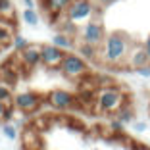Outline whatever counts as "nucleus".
<instances>
[{"label": "nucleus", "mask_w": 150, "mask_h": 150, "mask_svg": "<svg viewBox=\"0 0 150 150\" xmlns=\"http://www.w3.org/2000/svg\"><path fill=\"white\" fill-rule=\"evenodd\" d=\"M40 104H42V96L39 93H33V91L18 93L13 96V108L19 112H25V114H31V112L39 110Z\"/></svg>", "instance_id": "423d86ee"}, {"label": "nucleus", "mask_w": 150, "mask_h": 150, "mask_svg": "<svg viewBox=\"0 0 150 150\" xmlns=\"http://www.w3.org/2000/svg\"><path fill=\"white\" fill-rule=\"evenodd\" d=\"M12 39H13V33L0 29V46H6L8 42H12Z\"/></svg>", "instance_id": "4be33fe9"}, {"label": "nucleus", "mask_w": 150, "mask_h": 150, "mask_svg": "<svg viewBox=\"0 0 150 150\" xmlns=\"http://www.w3.org/2000/svg\"><path fill=\"white\" fill-rule=\"evenodd\" d=\"M110 129H114L115 133H123V129H125V125L121 123V121H117V119H114L110 123Z\"/></svg>", "instance_id": "b1692460"}, {"label": "nucleus", "mask_w": 150, "mask_h": 150, "mask_svg": "<svg viewBox=\"0 0 150 150\" xmlns=\"http://www.w3.org/2000/svg\"><path fill=\"white\" fill-rule=\"evenodd\" d=\"M94 150H96V148H94Z\"/></svg>", "instance_id": "2f4dec72"}, {"label": "nucleus", "mask_w": 150, "mask_h": 150, "mask_svg": "<svg viewBox=\"0 0 150 150\" xmlns=\"http://www.w3.org/2000/svg\"><path fill=\"white\" fill-rule=\"evenodd\" d=\"M27 46H29V42H27V39L23 35H19V33H16L13 35V39H12V48L16 50V52H21V50H25Z\"/></svg>", "instance_id": "a211bd4d"}, {"label": "nucleus", "mask_w": 150, "mask_h": 150, "mask_svg": "<svg viewBox=\"0 0 150 150\" xmlns=\"http://www.w3.org/2000/svg\"><path fill=\"white\" fill-rule=\"evenodd\" d=\"M19 60H21L27 67H37V66H40V46L29 44L25 50H21V52H19Z\"/></svg>", "instance_id": "9d476101"}, {"label": "nucleus", "mask_w": 150, "mask_h": 150, "mask_svg": "<svg viewBox=\"0 0 150 150\" xmlns=\"http://www.w3.org/2000/svg\"><path fill=\"white\" fill-rule=\"evenodd\" d=\"M21 18H23V21H25L29 27H37V25H39V13H37L35 10L25 8L23 13H21Z\"/></svg>", "instance_id": "f3484780"}, {"label": "nucleus", "mask_w": 150, "mask_h": 150, "mask_svg": "<svg viewBox=\"0 0 150 150\" xmlns=\"http://www.w3.org/2000/svg\"><path fill=\"white\" fill-rule=\"evenodd\" d=\"M52 44L54 46H58V48H62L64 52L69 48H73V39H71L69 35H66V33H56V35L52 37Z\"/></svg>", "instance_id": "ddd939ff"}, {"label": "nucleus", "mask_w": 150, "mask_h": 150, "mask_svg": "<svg viewBox=\"0 0 150 150\" xmlns=\"http://www.w3.org/2000/svg\"><path fill=\"white\" fill-rule=\"evenodd\" d=\"M23 146L27 150H40L42 148V141H40L39 133L35 129H25L23 131Z\"/></svg>", "instance_id": "f8f14e48"}, {"label": "nucleus", "mask_w": 150, "mask_h": 150, "mask_svg": "<svg viewBox=\"0 0 150 150\" xmlns=\"http://www.w3.org/2000/svg\"><path fill=\"white\" fill-rule=\"evenodd\" d=\"M2 135H4L8 141H16L19 133H18V127H16L13 123H4L2 125Z\"/></svg>", "instance_id": "aec40b11"}, {"label": "nucleus", "mask_w": 150, "mask_h": 150, "mask_svg": "<svg viewBox=\"0 0 150 150\" xmlns=\"http://www.w3.org/2000/svg\"><path fill=\"white\" fill-rule=\"evenodd\" d=\"M0 77H2L0 81H4V83H8L10 87L18 83V75H16V71L8 69V67H2V69H0Z\"/></svg>", "instance_id": "6ab92c4d"}, {"label": "nucleus", "mask_w": 150, "mask_h": 150, "mask_svg": "<svg viewBox=\"0 0 150 150\" xmlns=\"http://www.w3.org/2000/svg\"><path fill=\"white\" fill-rule=\"evenodd\" d=\"M79 33H81V40L87 44H93V46H100L104 42V39H106V31H104V27H102V23L98 19L87 21Z\"/></svg>", "instance_id": "39448f33"}, {"label": "nucleus", "mask_w": 150, "mask_h": 150, "mask_svg": "<svg viewBox=\"0 0 150 150\" xmlns=\"http://www.w3.org/2000/svg\"><path fill=\"white\" fill-rule=\"evenodd\" d=\"M139 75H142V77H150V66H144V67H139V69H135Z\"/></svg>", "instance_id": "a878e982"}, {"label": "nucleus", "mask_w": 150, "mask_h": 150, "mask_svg": "<svg viewBox=\"0 0 150 150\" xmlns=\"http://www.w3.org/2000/svg\"><path fill=\"white\" fill-rule=\"evenodd\" d=\"M46 102H48L54 110H67V108H73L75 104H77V98H75V94L67 93V91H60V88H56V91L48 93Z\"/></svg>", "instance_id": "0eeeda50"}, {"label": "nucleus", "mask_w": 150, "mask_h": 150, "mask_svg": "<svg viewBox=\"0 0 150 150\" xmlns=\"http://www.w3.org/2000/svg\"><path fill=\"white\" fill-rule=\"evenodd\" d=\"M79 56L83 58L85 62L91 60V62H98V46H93V44L83 42L79 46Z\"/></svg>", "instance_id": "4468645a"}, {"label": "nucleus", "mask_w": 150, "mask_h": 150, "mask_svg": "<svg viewBox=\"0 0 150 150\" xmlns=\"http://www.w3.org/2000/svg\"><path fill=\"white\" fill-rule=\"evenodd\" d=\"M60 71H62V75H66L69 79H79V77H83L88 71V64L85 62L79 54L66 52L64 60L60 62Z\"/></svg>", "instance_id": "7ed1b4c3"}, {"label": "nucleus", "mask_w": 150, "mask_h": 150, "mask_svg": "<svg viewBox=\"0 0 150 150\" xmlns=\"http://www.w3.org/2000/svg\"><path fill=\"white\" fill-rule=\"evenodd\" d=\"M12 12V2L10 0H0V16Z\"/></svg>", "instance_id": "5701e85b"}, {"label": "nucleus", "mask_w": 150, "mask_h": 150, "mask_svg": "<svg viewBox=\"0 0 150 150\" xmlns=\"http://www.w3.org/2000/svg\"><path fill=\"white\" fill-rule=\"evenodd\" d=\"M131 39L121 31H114L98 46V62L108 67H121L131 52Z\"/></svg>", "instance_id": "f257e3e1"}, {"label": "nucleus", "mask_w": 150, "mask_h": 150, "mask_svg": "<svg viewBox=\"0 0 150 150\" xmlns=\"http://www.w3.org/2000/svg\"><path fill=\"white\" fill-rule=\"evenodd\" d=\"M16 108L13 106H6V110H4V115H2V123H12L13 121V117H16Z\"/></svg>", "instance_id": "412c9836"}, {"label": "nucleus", "mask_w": 150, "mask_h": 150, "mask_svg": "<svg viewBox=\"0 0 150 150\" xmlns=\"http://www.w3.org/2000/svg\"><path fill=\"white\" fill-rule=\"evenodd\" d=\"M133 129H135V133H144L146 131V123L144 121H135V123H133Z\"/></svg>", "instance_id": "393cba45"}, {"label": "nucleus", "mask_w": 150, "mask_h": 150, "mask_svg": "<svg viewBox=\"0 0 150 150\" xmlns=\"http://www.w3.org/2000/svg\"><path fill=\"white\" fill-rule=\"evenodd\" d=\"M142 46H144L146 54H148V60H150V35L146 37V40H144V44H142Z\"/></svg>", "instance_id": "bb28decb"}, {"label": "nucleus", "mask_w": 150, "mask_h": 150, "mask_svg": "<svg viewBox=\"0 0 150 150\" xmlns=\"http://www.w3.org/2000/svg\"><path fill=\"white\" fill-rule=\"evenodd\" d=\"M115 119L121 121L123 125H127V123H131L133 119H135V112H133V108L129 106V104H123V106L115 112Z\"/></svg>", "instance_id": "2eb2a0df"}, {"label": "nucleus", "mask_w": 150, "mask_h": 150, "mask_svg": "<svg viewBox=\"0 0 150 150\" xmlns=\"http://www.w3.org/2000/svg\"><path fill=\"white\" fill-rule=\"evenodd\" d=\"M114 2H117V0H98L100 6H110V4H114Z\"/></svg>", "instance_id": "c85d7f7f"}, {"label": "nucleus", "mask_w": 150, "mask_h": 150, "mask_svg": "<svg viewBox=\"0 0 150 150\" xmlns=\"http://www.w3.org/2000/svg\"><path fill=\"white\" fill-rule=\"evenodd\" d=\"M0 102L6 106H13V91L4 81H0Z\"/></svg>", "instance_id": "dca6fc26"}, {"label": "nucleus", "mask_w": 150, "mask_h": 150, "mask_svg": "<svg viewBox=\"0 0 150 150\" xmlns=\"http://www.w3.org/2000/svg\"><path fill=\"white\" fill-rule=\"evenodd\" d=\"M4 110H6V104L0 102V121H2V115H4Z\"/></svg>", "instance_id": "7c9ffc66"}, {"label": "nucleus", "mask_w": 150, "mask_h": 150, "mask_svg": "<svg viewBox=\"0 0 150 150\" xmlns=\"http://www.w3.org/2000/svg\"><path fill=\"white\" fill-rule=\"evenodd\" d=\"M64 56H66V52L54 44L40 46V64H44L46 67H60V62L64 60Z\"/></svg>", "instance_id": "6e6552de"}, {"label": "nucleus", "mask_w": 150, "mask_h": 150, "mask_svg": "<svg viewBox=\"0 0 150 150\" xmlns=\"http://www.w3.org/2000/svg\"><path fill=\"white\" fill-rule=\"evenodd\" d=\"M135 150H150V146H146V144H137V146H135Z\"/></svg>", "instance_id": "c756f323"}, {"label": "nucleus", "mask_w": 150, "mask_h": 150, "mask_svg": "<svg viewBox=\"0 0 150 150\" xmlns=\"http://www.w3.org/2000/svg\"><path fill=\"white\" fill-rule=\"evenodd\" d=\"M94 13V4L91 0H71L66 10V18L71 23H87L88 18Z\"/></svg>", "instance_id": "20e7f679"}, {"label": "nucleus", "mask_w": 150, "mask_h": 150, "mask_svg": "<svg viewBox=\"0 0 150 150\" xmlns=\"http://www.w3.org/2000/svg\"><path fill=\"white\" fill-rule=\"evenodd\" d=\"M127 104V94L121 88L108 85V87H100L94 93V106L100 114H108V112H117L119 108Z\"/></svg>", "instance_id": "f03ea898"}, {"label": "nucleus", "mask_w": 150, "mask_h": 150, "mask_svg": "<svg viewBox=\"0 0 150 150\" xmlns=\"http://www.w3.org/2000/svg\"><path fill=\"white\" fill-rule=\"evenodd\" d=\"M71 4V0H42V8L52 19H56L60 13H64L67 10V6Z\"/></svg>", "instance_id": "9b49d317"}, {"label": "nucleus", "mask_w": 150, "mask_h": 150, "mask_svg": "<svg viewBox=\"0 0 150 150\" xmlns=\"http://www.w3.org/2000/svg\"><path fill=\"white\" fill-rule=\"evenodd\" d=\"M129 67H131L133 71L139 69V67H144V66H150V60H148V54H146L144 46H131V52H129L127 56V62Z\"/></svg>", "instance_id": "1a4fd4ad"}, {"label": "nucleus", "mask_w": 150, "mask_h": 150, "mask_svg": "<svg viewBox=\"0 0 150 150\" xmlns=\"http://www.w3.org/2000/svg\"><path fill=\"white\" fill-rule=\"evenodd\" d=\"M21 2H23V6H25V8L35 10V2H33V0H21Z\"/></svg>", "instance_id": "cd10ccee"}]
</instances>
